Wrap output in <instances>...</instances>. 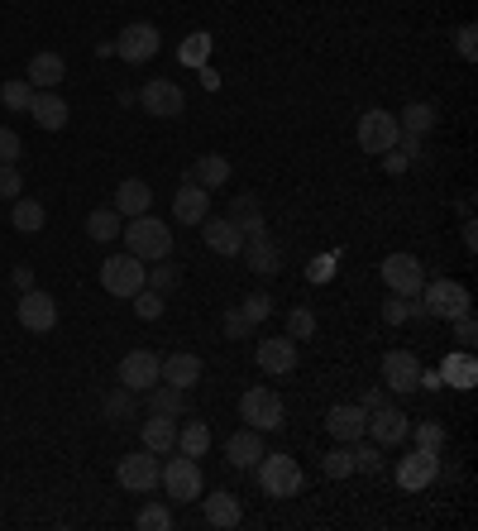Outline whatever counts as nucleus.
Listing matches in <instances>:
<instances>
[{
    "mask_svg": "<svg viewBox=\"0 0 478 531\" xmlns=\"http://www.w3.org/2000/svg\"><path fill=\"white\" fill-rule=\"evenodd\" d=\"M173 216L182 225H201L211 216V192L201 182H192V177H182V187H177V197H173Z\"/></svg>",
    "mask_w": 478,
    "mask_h": 531,
    "instance_id": "17",
    "label": "nucleus"
},
{
    "mask_svg": "<svg viewBox=\"0 0 478 531\" xmlns=\"http://www.w3.org/2000/svg\"><path fill=\"white\" fill-rule=\"evenodd\" d=\"M63 77H67V63H63V53H34V58H29V77H24V82H29V87L34 91H58L63 87Z\"/></svg>",
    "mask_w": 478,
    "mask_h": 531,
    "instance_id": "21",
    "label": "nucleus"
},
{
    "mask_svg": "<svg viewBox=\"0 0 478 531\" xmlns=\"http://www.w3.org/2000/svg\"><path fill=\"white\" fill-rule=\"evenodd\" d=\"M158 48H163V34L144 20L125 24V29L115 34V58H125V63H134V67H144L149 58H158Z\"/></svg>",
    "mask_w": 478,
    "mask_h": 531,
    "instance_id": "7",
    "label": "nucleus"
},
{
    "mask_svg": "<svg viewBox=\"0 0 478 531\" xmlns=\"http://www.w3.org/2000/svg\"><path fill=\"white\" fill-rule=\"evenodd\" d=\"M455 48H459V58H464V63H474V58H478V29H474V24H459Z\"/></svg>",
    "mask_w": 478,
    "mask_h": 531,
    "instance_id": "50",
    "label": "nucleus"
},
{
    "mask_svg": "<svg viewBox=\"0 0 478 531\" xmlns=\"http://www.w3.org/2000/svg\"><path fill=\"white\" fill-rule=\"evenodd\" d=\"M407 431H412V417H407L402 407H388V402H383V407H373L369 412V431H364V436H373V441L388 450V445L407 441Z\"/></svg>",
    "mask_w": 478,
    "mask_h": 531,
    "instance_id": "14",
    "label": "nucleus"
},
{
    "mask_svg": "<svg viewBox=\"0 0 478 531\" xmlns=\"http://www.w3.org/2000/svg\"><path fill=\"white\" fill-rule=\"evenodd\" d=\"M383 283H388V292L412 297L416 302V292H421V283H426V268H421L416 254H388V259H383Z\"/></svg>",
    "mask_w": 478,
    "mask_h": 531,
    "instance_id": "11",
    "label": "nucleus"
},
{
    "mask_svg": "<svg viewBox=\"0 0 478 531\" xmlns=\"http://www.w3.org/2000/svg\"><path fill=\"white\" fill-rule=\"evenodd\" d=\"M144 288H153V292H168L173 288H182V264H168V259H158V268H149V278H144Z\"/></svg>",
    "mask_w": 478,
    "mask_h": 531,
    "instance_id": "40",
    "label": "nucleus"
},
{
    "mask_svg": "<svg viewBox=\"0 0 478 531\" xmlns=\"http://www.w3.org/2000/svg\"><path fill=\"white\" fill-rule=\"evenodd\" d=\"M349 455H354V474H378V469H383V445L378 441H364V436H359V441L349 445Z\"/></svg>",
    "mask_w": 478,
    "mask_h": 531,
    "instance_id": "38",
    "label": "nucleus"
},
{
    "mask_svg": "<svg viewBox=\"0 0 478 531\" xmlns=\"http://www.w3.org/2000/svg\"><path fill=\"white\" fill-rule=\"evenodd\" d=\"M335 268H340V254H316L311 268H306V278H311V283H330V278H335Z\"/></svg>",
    "mask_w": 478,
    "mask_h": 531,
    "instance_id": "49",
    "label": "nucleus"
},
{
    "mask_svg": "<svg viewBox=\"0 0 478 531\" xmlns=\"http://www.w3.org/2000/svg\"><path fill=\"white\" fill-rule=\"evenodd\" d=\"M20 154H24L20 134L10 130V125H0V163H20Z\"/></svg>",
    "mask_w": 478,
    "mask_h": 531,
    "instance_id": "51",
    "label": "nucleus"
},
{
    "mask_svg": "<svg viewBox=\"0 0 478 531\" xmlns=\"http://www.w3.org/2000/svg\"><path fill=\"white\" fill-rule=\"evenodd\" d=\"M177 450H182V455H192V460H201V455L211 450V426H206V421H187V426H177Z\"/></svg>",
    "mask_w": 478,
    "mask_h": 531,
    "instance_id": "36",
    "label": "nucleus"
},
{
    "mask_svg": "<svg viewBox=\"0 0 478 531\" xmlns=\"http://www.w3.org/2000/svg\"><path fill=\"white\" fill-rule=\"evenodd\" d=\"M139 436H144V450H153V455H173L177 450V417L149 412V421H139Z\"/></svg>",
    "mask_w": 478,
    "mask_h": 531,
    "instance_id": "27",
    "label": "nucleus"
},
{
    "mask_svg": "<svg viewBox=\"0 0 478 531\" xmlns=\"http://www.w3.org/2000/svg\"><path fill=\"white\" fill-rule=\"evenodd\" d=\"M201 240H206V249L220 254V259H235L239 249H244V235H239L225 216H206V221H201Z\"/></svg>",
    "mask_w": 478,
    "mask_h": 531,
    "instance_id": "20",
    "label": "nucleus"
},
{
    "mask_svg": "<svg viewBox=\"0 0 478 531\" xmlns=\"http://www.w3.org/2000/svg\"><path fill=\"white\" fill-rule=\"evenodd\" d=\"M407 163H412V158L402 154V149H388V154H383V168H388L392 177H397V173H407Z\"/></svg>",
    "mask_w": 478,
    "mask_h": 531,
    "instance_id": "55",
    "label": "nucleus"
},
{
    "mask_svg": "<svg viewBox=\"0 0 478 531\" xmlns=\"http://www.w3.org/2000/svg\"><path fill=\"white\" fill-rule=\"evenodd\" d=\"M125 216H120V211H115V206H96V211H91L87 216V235L96 244H110V240H120V230H125Z\"/></svg>",
    "mask_w": 478,
    "mask_h": 531,
    "instance_id": "34",
    "label": "nucleus"
},
{
    "mask_svg": "<svg viewBox=\"0 0 478 531\" xmlns=\"http://www.w3.org/2000/svg\"><path fill=\"white\" fill-rule=\"evenodd\" d=\"M244 316H249V321H254V326H259L263 316H268V311H273V297H268V292H254V297H244Z\"/></svg>",
    "mask_w": 478,
    "mask_h": 531,
    "instance_id": "52",
    "label": "nucleus"
},
{
    "mask_svg": "<svg viewBox=\"0 0 478 531\" xmlns=\"http://www.w3.org/2000/svg\"><path fill=\"white\" fill-rule=\"evenodd\" d=\"M397 130L416 134V139H421V134H431L435 130V106H431V101H407V106L397 111Z\"/></svg>",
    "mask_w": 478,
    "mask_h": 531,
    "instance_id": "33",
    "label": "nucleus"
},
{
    "mask_svg": "<svg viewBox=\"0 0 478 531\" xmlns=\"http://www.w3.org/2000/svg\"><path fill=\"white\" fill-rule=\"evenodd\" d=\"M359 407H364V412H373V407H383V388H369V393L359 398Z\"/></svg>",
    "mask_w": 478,
    "mask_h": 531,
    "instance_id": "58",
    "label": "nucleus"
},
{
    "mask_svg": "<svg viewBox=\"0 0 478 531\" xmlns=\"http://www.w3.org/2000/svg\"><path fill=\"white\" fill-rule=\"evenodd\" d=\"M158 465H163V460L139 445L134 455H125V460L115 465V484L125 488V493H153V488H158Z\"/></svg>",
    "mask_w": 478,
    "mask_h": 531,
    "instance_id": "8",
    "label": "nucleus"
},
{
    "mask_svg": "<svg viewBox=\"0 0 478 531\" xmlns=\"http://www.w3.org/2000/svg\"><path fill=\"white\" fill-rule=\"evenodd\" d=\"M29 101H34V87H29V82H24V77H10V82H5V87H0V106H5V111H29Z\"/></svg>",
    "mask_w": 478,
    "mask_h": 531,
    "instance_id": "41",
    "label": "nucleus"
},
{
    "mask_svg": "<svg viewBox=\"0 0 478 531\" xmlns=\"http://www.w3.org/2000/svg\"><path fill=\"white\" fill-rule=\"evenodd\" d=\"M407 436H412L416 450H426V455H440V450H445V426H440V421H421Z\"/></svg>",
    "mask_w": 478,
    "mask_h": 531,
    "instance_id": "42",
    "label": "nucleus"
},
{
    "mask_svg": "<svg viewBox=\"0 0 478 531\" xmlns=\"http://www.w3.org/2000/svg\"><path fill=\"white\" fill-rule=\"evenodd\" d=\"M283 417H287V407H283V398L273 393V388H249L244 398H239V421L244 426H254V431H278L283 426Z\"/></svg>",
    "mask_w": 478,
    "mask_h": 531,
    "instance_id": "5",
    "label": "nucleus"
},
{
    "mask_svg": "<svg viewBox=\"0 0 478 531\" xmlns=\"http://www.w3.org/2000/svg\"><path fill=\"white\" fill-rule=\"evenodd\" d=\"M144 278H149V268H144V259H134L130 249L125 254H110L106 264H101V288L110 297H134V292L144 288Z\"/></svg>",
    "mask_w": 478,
    "mask_h": 531,
    "instance_id": "6",
    "label": "nucleus"
},
{
    "mask_svg": "<svg viewBox=\"0 0 478 531\" xmlns=\"http://www.w3.org/2000/svg\"><path fill=\"white\" fill-rule=\"evenodd\" d=\"M440 378H445V383H455V388H474V378H478V364H474V354H469V350L450 354V359H445V364H440Z\"/></svg>",
    "mask_w": 478,
    "mask_h": 531,
    "instance_id": "35",
    "label": "nucleus"
},
{
    "mask_svg": "<svg viewBox=\"0 0 478 531\" xmlns=\"http://www.w3.org/2000/svg\"><path fill=\"white\" fill-rule=\"evenodd\" d=\"M10 283H15L20 292H29V288H34V268H29V264H15V273H10Z\"/></svg>",
    "mask_w": 478,
    "mask_h": 531,
    "instance_id": "56",
    "label": "nucleus"
},
{
    "mask_svg": "<svg viewBox=\"0 0 478 531\" xmlns=\"http://www.w3.org/2000/svg\"><path fill=\"white\" fill-rule=\"evenodd\" d=\"M173 455L177 460H163V465H158V488L168 493L173 508H187V503L201 498V469H196L192 455H182V450H173Z\"/></svg>",
    "mask_w": 478,
    "mask_h": 531,
    "instance_id": "2",
    "label": "nucleus"
},
{
    "mask_svg": "<svg viewBox=\"0 0 478 531\" xmlns=\"http://www.w3.org/2000/svg\"><path fill=\"white\" fill-rule=\"evenodd\" d=\"M326 431L335 436L340 445H354L364 431H369V412L359 407V402H340V407H330L326 417Z\"/></svg>",
    "mask_w": 478,
    "mask_h": 531,
    "instance_id": "16",
    "label": "nucleus"
},
{
    "mask_svg": "<svg viewBox=\"0 0 478 531\" xmlns=\"http://www.w3.org/2000/svg\"><path fill=\"white\" fill-rule=\"evenodd\" d=\"M259 369L273 378H283L297 369V340L292 335H268V340H259Z\"/></svg>",
    "mask_w": 478,
    "mask_h": 531,
    "instance_id": "15",
    "label": "nucleus"
},
{
    "mask_svg": "<svg viewBox=\"0 0 478 531\" xmlns=\"http://www.w3.org/2000/svg\"><path fill=\"white\" fill-rule=\"evenodd\" d=\"M158 369H163V354L130 350L125 359H120V383H125L130 393H149L153 383H158Z\"/></svg>",
    "mask_w": 478,
    "mask_h": 531,
    "instance_id": "13",
    "label": "nucleus"
},
{
    "mask_svg": "<svg viewBox=\"0 0 478 531\" xmlns=\"http://www.w3.org/2000/svg\"><path fill=\"white\" fill-rule=\"evenodd\" d=\"M201 512H206V527H220V531H230V527L244 522L239 498H235V493H225V488H216L211 498H201Z\"/></svg>",
    "mask_w": 478,
    "mask_h": 531,
    "instance_id": "25",
    "label": "nucleus"
},
{
    "mask_svg": "<svg viewBox=\"0 0 478 531\" xmlns=\"http://www.w3.org/2000/svg\"><path fill=\"white\" fill-rule=\"evenodd\" d=\"M24 192L20 163H0V201H15Z\"/></svg>",
    "mask_w": 478,
    "mask_h": 531,
    "instance_id": "48",
    "label": "nucleus"
},
{
    "mask_svg": "<svg viewBox=\"0 0 478 531\" xmlns=\"http://www.w3.org/2000/svg\"><path fill=\"white\" fill-rule=\"evenodd\" d=\"M220 331L230 335V340H249V335L259 331V326H254V321H249V316H244L239 307H230L225 316H220Z\"/></svg>",
    "mask_w": 478,
    "mask_h": 531,
    "instance_id": "45",
    "label": "nucleus"
},
{
    "mask_svg": "<svg viewBox=\"0 0 478 531\" xmlns=\"http://www.w3.org/2000/svg\"><path fill=\"white\" fill-rule=\"evenodd\" d=\"M206 53H211V34H192V44L182 48L177 58H182V63H206Z\"/></svg>",
    "mask_w": 478,
    "mask_h": 531,
    "instance_id": "54",
    "label": "nucleus"
},
{
    "mask_svg": "<svg viewBox=\"0 0 478 531\" xmlns=\"http://www.w3.org/2000/svg\"><path fill=\"white\" fill-rule=\"evenodd\" d=\"M239 254H244V264L254 268L259 278H273V273L283 268V254H278V244L268 240V235H254V240H244V249H239Z\"/></svg>",
    "mask_w": 478,
    "mask_h": 531,
    "instance_id": "29",
    "label": "nucleus"
},
{
    "mask_svg": "<svg viewBox=\"0 0 478 531\" xmlns=\"http://www.w3.org/2000/svg\"><path fill=\"white\" fill-rule=\"evenodd\" d=\"M287 335H292L297 345L311 340V335H316V311H311V307H292V311H287Z\"/></svg>",
    "mask_w": 478,
    "mask_h": 531,
    "instance_id": "43",
    "label": "nucleus"
},
{
    "mask_svg": "<svg viewBox=\"0 0 478 531\" xmlns=\"http://www.w3.org/2000/svg\"><path fill=\"white\" fill-rule=\"evenodd\" d=\"M407 316H421V307H416L412 297H397V292H392L388 302H383V321H388V326H402Z\"/></svg>",
    "mask_w": 478,
    "mask_h": 531,
    "instance_id": "46",
    "label": "nucleus"
},
{
    "mask_svg": "<svg viewBox=\"0 0 478 531\" xmlns=\"http://www.w3.org/2000/svg\"><path fill=\"white\" fill-rule=\"evenodd\" d=\"M416 378H421V359L412 350H388L383 354V383L392 393H412Z\"/></svg>",
    "mask_w": 478,
    "mask_h": 531,
    "instance_id": "19",
    "label": "nucleus"
},
{
    "mask_svg": "<svg viewBox=\"0 0 478 531\" xmlns=\"http://www.w3.org/2000/svg\"><path fill=\"white\" fill-rule=\"evenodd\" d=\"M321 469H326V479H349V474H354V455H349V445H335Z\"/></svg>",
    "mask_w": 478,
    "mask_h": 531,
    "instance_id": "47",
    "label": "nucleus"
},
{
    "mask_svg": "<svg viewBox=\"0 0 478 531\" xmlns=\"http://www.w3.org/2000/svg\"><path fill=\"white\" fill-rule=\"evenodd\" d=\"M120 240H125V249H130L134 259H144V264H158V259L173 254V230H168V221H158V216H134V221L120 230Z\"/></svg>",
    "mask_w": 478,
    "mask_h": 531,
    "instance_id": "1",
    "label": "nucleus"
},
{
    "mask_svg": "<svg viewBox=\"0 0 478 531\" xmlns=\"http://www.w3.org/2000/svg\"><path fill=\"white\" fill-rule=\"evenodd\" d=\"M225 221L235 225V230H239V235H244V240H254V235H268V230H263L259 197H249V192H244V197H235V201H230V211H225Z\"/></svg>",
    "mask_w": 478,
    "mask_h": 531,
    "instance_id": "30",
    "label": "nucleus"
},
{
    "mask_svg": "<svg viewBox=\"0 0 478 531\" xmlns=\"http://www.w3.org/2000/svg\"><path fill=\"white\" fill-rule=\"evenodd\" d=\"M139 393H130V388H125V383H120V388H115V393H106V402H101V412H106L110 421H139Z\"/></svg>",
    "mask_w": 478,
    "mask_h": 531,
    "instance_id": "37",
    "label": "nucleus"
},
{
    "mask_svg": "<svg viewBox=\"0 0 478 531\" xmlns=\"http://www.w3.org/2000/svg\"><path fill=\"white\" fill-rule=\"evenodd\" d=\"M230 173H235V168H230V158H225V154H201L192 168H187V177L201 182L206 192H220V187L230 182Z\"/></svg>",
    "mask_w": 478,
    "mask_h": 531,
    "instance_id": "31",
    "label": "nucleus"
},
{
    "mask_svg": "<svg viewBox=\"0 0 478 531\" xmlns=\"http://www.w3.org/2000/svg\"><path fill=\"white\" fill-rule=\"evenodd\" d=\"M225 460L235 469H254L263 460V431H254V426L235 431V436L225 441Z\"/></svg>",
    "mask_w": 478,
    "mask_h": 531,
    "instance_id": "26",
    "label": "nucleus"
},
{
    "mask_svg": "<svg viewBox=\"0 0 478 531\" xmlns=\"http://www.w3.org/2000/svg\"><path fill=\"white\" fill-rule=\"evenodd\" d=\"M416 307L421 316H440V321H455L459 311H469V288L464 283H450V278H426L421 292H416Z\"/></svg>",
    "mask_w": 478,
    "mask_h": 531,
    "instance_id": "3",
    "label": "nucleus"
},
{
    "mask_svg": "<svg viewBox=\"0 0 478 531\" xmlns=\"http://www.w3.org/2000/svg\"><path fill=\"white\" fill-rule=\"evenodd\" d=\"M144 407L149 412H158V417H187L192 412V393L187 388H173V383H153L149 388V398H144Z\"/></svg>",
    "mask_w": 478,
    "mask_h": 531,
    "instance_id": "24",
    "label": "nucleus"
},
{
    "mask_svg": "<svg viewBox=\"0 0 478 531\" xmlns=\"http://www.w3.org/2000/svg\"><path fill=\"white\" fill-rule=\"evenodd\" d=\"M10 221H15V230H20V235H39V230L48 225L44 201H34V197H15V201H10Z\"/></svg>",
    "mask_w": 478,
    "mask_h": 531,
    "instance_id": "32",
    "label": "nucleus"
},
{
    "mask_svg": "<svg viewBox=\"0 0 478 531\" xmlns=\"http://www.w3.org/2000/svg\"><path fill=\"white\" fill-rule=\"evenodd\" d=\"M130 302H134V316H139V321H158V316H163V292L139 288Z\"/></svg>",
    "mask_w": 478,
    "mask_h": 531,
    "instance_id": "44",
    "label": "nucleus"
},
{
    "mask_svg": "<svg viewBox=\"0 0 478 531\" xmlns=\"http://www.w3.org/2000/svg\"><path fill=\"white\" fill-rule=\"evenodd\" d=\"M15 316H20V326L29 335H48L53 326H58V302H53L48 292L29 288V292H20V307H15Z\"/></svg>",
    "mask_w": 478,
    "mask_h": 531,
    "instance_id": "12",
    "label": "nucleus"
},
{
    "mask_svg": "<svg viewBox=\"0 0 478 531\" xmlns=\"http://www.w3.org/2000/svg\"><path fill=\"white\" fill-rule=\"evenodd\" d=\"M306 484V474L302 465L292 460V455H268L263 450V460H259V488L268 493V498H297Z\"/></svg>",
    "mask_w": 478,
    "mask_h": 531,
    "instance_id": "4",
    "label": "nucleus"
},
{
    "mask_svg": "<svg viewBox=\"0 0 478 531\" xmlns=\"http://www.w3.org/2000/svg\"><path fill=\"white\" fill-rule=\"evenodd\" d=\"M134 522H139V531H173L177 527V517H173V508H168V503H144Z\"/></svg>",
    "mask_w": 478,
    "mask_h": 531,
    "instance_id": "39",
    "label": "nucleus"
},
{
    "mask_svg": "<svg viewBox=\"0 0 478 531\" xmlns=\"http://www.w3.org/2000/svg\"><path fill=\"white\" fill-rule=\"evenodd\" d=\"M397 115L383 111V106H373V111L359 115V149L364 154H388L392 144H397Z\"/></svg>",
    "mask_w": 478,
    "mask_h": 531,
    "instance_id": "9",
    "label": "nucleus"
},
{
    "mask_svg": "<svg viewBox=\"0 0 478 531\" xmlns=\"http://www.w3.org/2000/svg\"><path fill=\"white\" fill-rule=\"evenodd\" d=\"M158 383H173V388H187L192 393L196 383H201V359L187 350L177 354H163V369H158Z\"/></svg>",
    "mask_w": 478,
    "mask_h": 531,
    "instance_id": "22",
    "label": "nucleus"
},
{
    "mask_svg": "<svg viewBox=\"0 0 478 531\" xmlns=\"http://www.w3.org/2000/svg\"><path fill=\"white\" fill-rule=\"evenodd\" d=\"M455 340H459V345H464V350H469V345H474V340H478L474 307H469V311H459V316H455Z\"/></svg>",
    "mask_w": 478,
    "mask_h": 531,
    "instance_id": "53",
    "label": "nucleus"
},
{
    "mask_svg": "<svg viewBox=\"0 0 478 531\" xmlns=\"http://www.w3.org/2000/svg\"><path fill=\"white\" fill-rule=\"evenodd\" d=\"M149 206H153V187L144 182V177H125V182L115 187V211H120L125 221L149 216Z\"/></svg>",
    "mask_w": 478,
    "mask_h": 531,
    "instance_id": "23",
    "label": "nucleus"
},
{
    "mask_svg": "<svg viewBox=\"0 0 478 531\" xmlns=\"http://www.w3.org/2000/svg\"><path fill=\"white\" fill-rule=\"evenodd\" d=\"M29 115H34L39 130H67V101L58 96V91H34Z\"/></svg>",
    "mask_w": 478,
    "mask_h": 531,
    "instance_id": "28",
    "label": "nucleus"
},
{
    "mask_svg": "<svg viewBox=\"0 0 478 531\" xmlns=\"http://www.w3.org/2000/svg\"><path fill=\"white\" fill-rule=\"evenodd\" d=\"M435 474H440V455L412 450L407 460H397V488H407V493H416V488H431Z\"/></svg>",
    "mask_w": 478,
    "mask_h": 531,
    "instance_id": "18",
    "label": "nucleus"
},
{
    "mask_svg": "<svg viewBox=\"0 0 478 531\" xmlns=\"http://www.w3.org/2000/svg\"><path fill=\"white\" fill-rule=\"evenodd\" d=\"M139 106H144V115L177 120V115L187 111V96H182V87H177V82H168V77H153V82H144V91H139Z\"/></svg>",
    "mask_w": 478,
    "mask_h": 531,
    "instance_id": "10",
    "label": "nucleus"
},
{
    "mask_svg": "<svg viewBox=\"0 0 478 531\" xmlns=\"http://www.w3.org/2000/svg\"><path fill=\"white\" fill-rule=\"evenodd\" d=\"M416 388H426V393H435V388H445V378H440V369H421V378H416Z\"/></svg>",
    "mask_w": 478,
    "mask_h": 531,
    "instance_id": "57",
    "label": "nucleus"
}]
</instances>
